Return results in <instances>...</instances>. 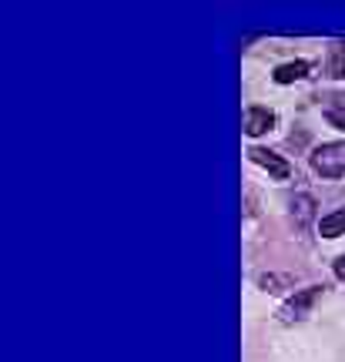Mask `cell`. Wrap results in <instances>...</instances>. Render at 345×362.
Here are the masks:
<instances>
[{
	"label": "cell",
	"mask_w": 345,
	"mask_h": 362,
	"mask_svg": "<svg viewBox=\"0 0 345 362\" xmlns=\"http://www.w3.org/2000/svg\"><path fill=\"white\" fill-rule=\"evenodd\" d=\"M312 168L322 178H342L345 175V141H329L312 151Z\"/></svg>",
	"instance_id": "6da1fadb"
},
{
	"label": "cell",
	"mask_w": 345,
	"mask_h": 362,
	"mask_svg": "<svg viewBox=\"0 0 345 362\" xmlns=\"http://www.w3.org/2000/svg\"><path fill=\"white\" fill-rule=\"evenodd\" d=\"M319 296H322V285H308V288H302L298 296H292L285 305L279 309V319L285 325H292V322H302L308 312H312V305L319 302Z\"/></svg>",
	"instance_id": "7a4b0ae2"
},
{
	"label": "cell",
	"mask_w": 345,
	"mask_h": 362,
	"mask_svg": "<svg viewBox=\"0 0 345 362\" xmlns=\"http://www.w3.org/2000/svg\"><path fill=\"white\" fill-rule=\"evenodd\" d=\"M248 158H252L255 165H262V168L269 171L271 178H279V181L292 178V165H288V161H285L281 155L269 151V148H252V151H248Z\"/></svg>",
	"instance_id": "3957f363"
},
{
	"label": "cell",
	"mask_w": 345,
	"mask_h": 362,
	"mask_svg": "<svg viewBox=\"0 0 345 362\" xmlns=\"http://www.w3.org/2000/svg\"><path fill=\"white\" fill-rule=\"evenodd\" d=\"M271 128H275V115L269 107H248L245 111V134L248 138H258V134H265Z\"/></svg>",
	"instance_id": "277c9868"
},
{
	"label": "cell",
	"mask_w": 345,
	"mask_h": 362,
	"mask_svg": "<svg viewBox=\"0 0 345 362\" xmlns=\"http://www.w3.org/2000/svg\"><path fill=\"white\" fill-rule=\"evenodd\" d=\"M308 74V61H292V64H279L275 67V84H292V81H302Z\"/></svg>",
	"instance_id": "5b68a950"
},
{
	"label": "cell",
	"mask_w": 345,
	"mask_h": 362,
	"mask_svg": "<svg viewBox=\"0 0 345 362\" xmlns=\"http://www.w3.org/2000/svg\"><path fill=\"white\" fill-rule=\"evenodd\" d=\"M325 74L329 78H345V40L329 47V57H325Z\"/></svg>",
	"instance_id": "8992f818"
},
{
	"label": "cell",
	"mask_w": 345,
	"mask_h": 362,
	"mask_svg": "<svg viewBox=\"0 0 345 362\" xmlns=\"http://www.w3.org/2000/svg\"><path fill=\"white\" fill-rule=\"evenodd\" d=\"M319 235L322 238H339V235H345V208H339V211H332V215H325V218L319 221Z\"/></svg>",
	"instance_id": "52a82bcc"
},
{
	"label": "cell",
	"mask_w": 345,
	"mask_h": 362,
	"mask_svg": "<svg viewBox=\"0 0 345 362\" xmlns=\"http://www.w3.org/2000/svg\"><path fill=\"white\" fill-rule=\"evenodd\" d=\"M325 121H329L332 128H342L345 131V94L329 98V104H325Z\"/></svg>",
	"instance_id": "ba28073f"
},
{
	"label": "cell",
	"mask_w": 345,
	"mask_h": 362,
	"mask_svg": "<svg viewBox=\"0 0 345 362\" xmlns=\"http://www.w3.org/2000/svg\"><path fill=\"white\" fill-rule=\"evenodd\" d=\"M312 205H315V202H312L308 194H298V198L292 202V215H295L298 225H308V218H312Z\"/></svg>",
	"instance_id": "9c48e42d"
},
{
	"label": "cell",
	"mask_w": 345,
	"mask_h": 362,
	"mask_svg": "<svg viewBox=\"0 0 345 362\" xmlns=\"http://www.w3.org/2000/svg\"><path fill=\"white\" fill-rule=\"evenodd\" d=\"M335 275H339V279H345V255H339V259H335Z\"/></svg>",
	"instance_id": "30bf717a"
}]
</instances>
